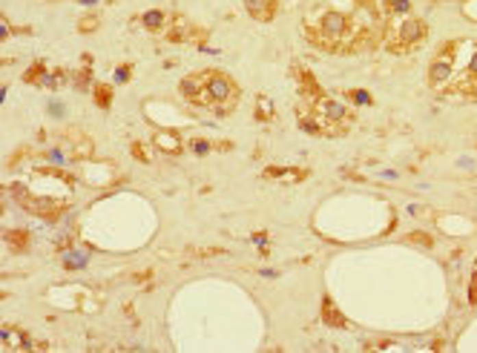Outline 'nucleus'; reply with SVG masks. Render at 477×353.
<instances>
[{
    "label": "nucleus",
    "mask_w": 477,
    "mask_h": 353,
    "mask_svg": "<svg viewBox=\"0 0 477 353\" xmlns=\"http://www.w3.org/2000/svg\"><path fill=\"white\" fill-rule=\"evenodd\" d=\"M368 12V9H365ZM377 14V12H374ZM305 38L314 43L322 52H334V55H351L371 47L377 32H382V21L368 23L360 18V12L351 9H339L334 3L317 6L305 14Z\"/></svg>",
    "instance_id": "1"
},
{
    "label": "nucleus",
    "mask_w": 477,
    "mask_h": 353,
    "mask_svg": "<svg viewBox=\"0 0 477 353\" xmlns=\"http://www.w3.org/2000/svg\"><path fill=\"white\" fill-rule=\"evenodd\" d=\"M428 86L445 98L477 101V40H449L428 66Z\"/></svg>",
    "instance_id": "2"
},
{
    "label": "nucleus",
    "mask_w": 477,
    "mask_h": 353,
    "mask_svg": "<svg viewBox=\"0 0 477 353\" xmlns=\"http://www.w3.org/2000/svg\"><path fill=\"white\" fill-rule=\"evenodd\" d=\"M182 95L187 98V104L199 109H213L219 115L233 112L238 104V86L230 75L219 69H204L193 72L182 81Z\"/></svg>",
    "instance_id": "3"
},
{
    "label": "nucleus",
    "mask_w": 477,
    "mask_h": 353,
    "mask_svg": "<svg viewBox=\"0 0 477 353\" xmlns=\"http://www.w3.org/2000/svg\"><path fill=\"white\" fill-rule=\"evenodd\" d=\"M299 127L310 135H325V138H339L345 135L354 124V112L339 104V101L328 98V95H319L314 101H302L299 98Z\"/></svg>",
    "instance_id": "4"
},
{
    "label": "nucleus",
    "mask_w": 477,
    "mask_h": 353,
    "mask_svg": "<svg viewBox=\"0 0 477 353\" xmlns=\"http://www.w3.org/2000/svg\"><path fill=\"white\" fill-rule=\"evenodd\" d=\"M428 35V26L417 14H394V18H382V40L385 49L394 55H408L417 47H423Z\"/></svg>",
    "instance_id": "5"
},
{
    "label": "nucleus",
    "mask_w": 477,
    "mask_h": 353,
    "mask_svg": "<svg viewBox=\"0 0 477 353\" xmlns=\"http://www.w3.org/2000/svg\"><path fill=\"white\" fill-rule=\"evenodd\" d=\"M12 196H14V201L21 204L23 210H29V213H35V215H43V218H58L64 210H66V204L64 201H52V198H38V196H29L23 187H18L14 184L12 187Z\"/></svg>",
    "instance_id": "6"
},
{
    "label": "nucleus",
    "mask_w": 477,
    "mask_h": 353,
    "mask_svg": "<svg viewBox=\"0 0 477 353\" xmlns=\"http://www.w3.org/2000/svg\"><path fill=\"white\" fill-rule=\"evenodd\" d=\"M61 153H64L66 158L81 161V158H93L95 146H93V138H89L86 132H81V129H66L64 135H61Z\"/></svg>",
    "instance_id": "7"
},
{
    "label": "nucleus",
    "mask_w": 477,
    "mask_h": 353,
    "mask_svg": "<svg viewBox=\"0 0 477 353\" xmlns=\"http://www.w3.org/2000/svg\"><path fill=\"white\" fill-rule=\"evenodd\" d=\"M201 32L196 26H193L184 14H173V18L167 21V26H164V38L173 40V43H187V40H196Z\"/></svg>",
    "instance_id": "8"
},
{
    "label": "nucleus",
    "mask_w": 477,
    "mask_h": 353,
    "mask_svg": "<svg viewBox=\"0 0 477 353\" xmlns=\"http://www.w3.org/2000/svg\"><path fill=\"white\" fill-rule=\"evenodd\" d=\"M293 78H296V86H299V98H302V101H314V98L325 95L322 86L317 83V78L310 75L305 66H293Z\"/></svg>",
    "instance_id": "9"
},
{
    "label": "nucleus",
    "mask_w": 477,
    "mask_h": 353,
    "mask_svg": "<svg viewBox=\"0 0 477 353\" xmlns=\"http://www.w3.org/2000/svg\"><path fill=\"white\" fill-rule=\"evenodd\" d=\"M245 9L253 21H259V23H267V21H273L276 18V12H279V0H245Z\"/></svg>",
    "instance_id": "10"
},
{
    "label": "nucleus",
    "mask_w": 477,
    "mask_h": 353,
    "mask_svg": "<svg viewBox=\"0 0 477 353\" xmlns=\"http://www.w3.org/2000/svg\"><path fill=\"white\" fill-rule=\"evenodd\" d=\"M153 144L158 146L161 153H167V155H178V153H182V141H178V135H173V132H156Z\"/></svg>",
    "instance_id": "11"
},
{
    "label": "nucleus",
    "mask_w": 477,
    "mask_h": 353,
    "mask_svg": "<svg viewBox=\"0 0 477 353\" xmlns=\"http://www.w3.org/2000/svg\"><path fill=\"white\" fill-rule=\"evenodd\" d=\"M265 179H276V181H302L308 179V170H285V167H267Z\"/></svg>",
    "instance_id": "12"
},
{
    "label": "nucleus",
    "mask_w": 477,
    "mask_h": 353,
    "mask_svg": "<svg viewBox=\"0 0 477 353\" xmlns=\"http://www.w3.org/2000/svg\"><path fill=\"white\" fill-rule=\"evenodd\" d=\"M322 319H325V325H331V328H345V325H348L345 316H342V313L337 311L331 299H325V302H322Z\"/></svg>",
    "instance_id": "13"
},
{
    "label": "nucleus",
    "mask_w": 477,
    "mask_h": 353,
    "mask_svg": "<svg viewBox=\"0 0 477 353\" xmlns=\"http://www.w3.org/2000/svg\"><path fill=\"white\" fill-rule=\"evenodd\" d=\"M167 21H170V18H167V14H164V12H158V9L144 14V26L150 29V32H164V26H167Z\"/></svg>",
    "instance_id": "14"
},
{
    "label": "nucleus",
    "mask_w": 477,
    "mask_h": 353,
    "mask_svg": "<svg viewBox=\"0 0 477 353\" xmlns=\"http://www.w3.org/2000/svg\"><path fill=\"white\" fill-rule=\"evenodd\" d=\"M6 244L12 250H18V253H23V250L29 247V233L26 230H9L6 233Z\"/></svg>",
    "instance_id": "15"
},
{
    "label": "nucleus",
    "mask_w": 477,
    "mask_h": 353,
    "mask_svg": "<svg viewBox=\"0 0 477 353\" xmlns=\"http://www.w3.org/2000/svg\"><path fill=\"white\" fill-rule=\"evenodd\" d=\"M47 90H61V86L66 83V72L64 69H55V72H47L43 75V81H40Z\"/></svg>",
    "instance_id": "16"
},
{
    "label": "nucleus",
    "mask_w": 477,
    "mask_h": 353,
    "mask_svg": "<svg viewBox=\"0 0 477 353\" xmlns=\"http://www.w3.org/2000/svg\"><path fill=\"white\" fill-rule=\"evenodd\" d=\"M93 95H95V104L101 107V109H107L110 104H112V90L107 83H95V90H93Z\"/></svg>",
    "instance_id": "17"
},
{
    "label": "nucleus",
    "mask_w": 477,
    "mask_h": 353,
    "mask_svg": "<svg viewBox=\"0 0 477 353\" xmlns=\"http://www.w3.org/2000/svg\"><path fill=\"white\" fill-rule=\"evenodd\" d=\"M406 241L408 244H417V247H435V239H431L428 233H408Z\"/></svg>",
    "instance_id": "18"
},
{
    "label": "nucleus",
    "mask_w": 477,
    "mask_h": 353,
    "mask_svg": "<svg viewBox=\"0 0 477 353\" xmlns=\"http://www.w3.org/2000/svg\"><path fill=\"white\" fill-rule=\"evenodd\" d=\"M43 75H47V66H43V64L38 61V64H35V66H32V69H29L26 75H23V81H26V83H40V81H43Z\"/></svg>",
    "instance_id": "19"
},
{
    "label": "nucleus",
    "mask_w": 477,
    "mask_h": 353,
    "mask_svg": "<svg viewBox=\"0 0 477 353\" xmlns=\"http://www.w3.org/2000/svg\"><path fill=\"white\" fill-rule=\"evenodd\" d=\"M190 256H196V259H213V256H225V250H221V247H204V250H190Z\"/></svg>",
    "instance_id": "20"
},
{
    "label": "nucleus",
    "mask_w": 477,
    "mask_h": 353,
    "mask_svg": "<svg viewBox=\"0 0 477 353\" xmlns=\"http://www.w3.org/2000/svg\"><path fill=\"white\" fill-rule=\"evenodd\" d=\"M95 29H98V18H95V14H89V18H81L78 21V32H95Z\"/></svg>",
    "instance_id": "21"
},
{
    "label": "nucleus",
    "mask_w": 477,
    "mask_h": 353,
    "mask_svg": "<svg viewBox=\"0 0 477 353\" xmlns=\"http://www.w3.org/2000/svg\"><path fill=\"white\" fill-rule=\"evenodd\" d=\"M130 150H132V155H136L138 161H144V164H147V161H150V155H147V150H144V144H138V141H136V144L130 146Z\"/></svg>",
    "instance_id": "22"
},
{
    "label": "nucleus",
    "mask_w": 477,
    "mask_h": 353,
    "mask_svg": "<svg viewBox=\"0 0 477 353\" xmlns=\"http://www.w3.org/2000/svg\"><path fill=\"white\" fill-rule=\"evenodd\" d=\"M86 83H89V69H81L75 75V86H78V90H86Z\"/></svg>",
    "instance_id": "23"
},
{
    "label": "nucleus",
    "mask_w": 477,
    "mask_h": 353,
    "mask_svg": "<svg viewBox=\"0 0 477 353\" xmlns=\"http://www.w3.org/2000/svg\"><path fill=\"white\" fill-rule=\"evenodd\" d=\"M259 118H273V107H267V98H259Z\"/></svg>",
    "instance_id": "24"
},
{
    "label": "nucleus",
    "mask_w": 477,
    "mask_h": 353,
    "mask_svg": "<svg viewBox=\"0 0 477 353\" xmlns=\"http://www.w3.org/2000/svg\"><path fill=\"white\" fill-rule=\"evenodd\" d=\"M469 299H472V304H477V270H474L472 285H469Z\"/></svg>",
    "instance_id": "25"
},
{
    "label": "nucleus",
    "mask_w": 477,
    "mask_h": 353,
    "mask_svg": "<svg viewBox=\"0 0 477 353\" xmlns=\"http://www.w3.org/2000/svg\"><path fill=\"white\" fill-rule=\"evenodd\" d=\"M190 146H193V150H196L199 155H201V153H207V141H190Z\"/></svg>",
    "instance_id": "26"
},
{
    "label": "nucleus",
    "mask_w": 477,
    "mask_h": 353,
    "mask_svg": "<svg viewBox=\"0 0 477 353\" xmlns=\"http://www.w3.org/2000/svg\"><path fill=\"white\" fill-rule=\"evenodd\" d=\"M348 98H356V101H363V104H371V98L365 92H348Z\"/></svg>",
    "instance_id": "27"
},
{
    "label": "nucleus",
    "mask_w": 477,
    "mask_h": 353,
    "mask_svg": "<svg viewBox=\"0 0 477 353\" xmlns=\"http://www.w3.org/2000/svg\"><path fill=\"white\" fill-rule=\"evenodd\" d=\"M6 35H9V23L0 21V38H6Z\"/></svg>",
    "instance_id": "28"
}]
</instances>
